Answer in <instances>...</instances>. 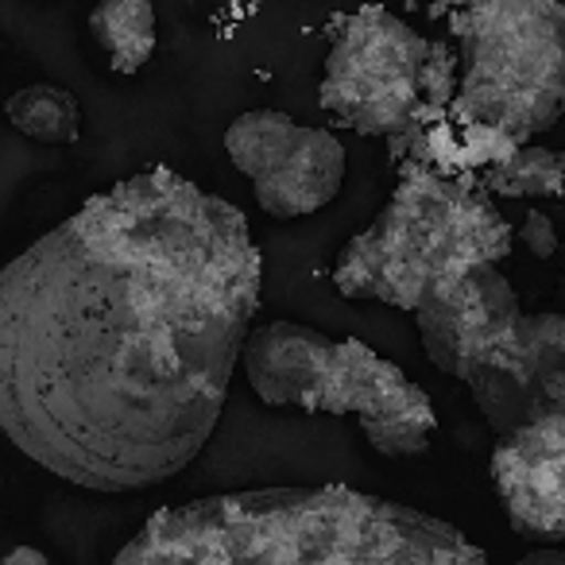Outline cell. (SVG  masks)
<instances>
[{
    "label": "cell",
    "mask_w": 565,
    "mask_h": 565,
    "mask_svg": "<svg viewBox=\"0 0 565 565\" xmlns=\"http://www.w3.org/2000/svg\"><path fill=\"white\" fill-rule=\"evenodd\" d=\"M233 202L148 167L0 267V434L86 492L171 480L213 438L259 310Z\"/></svg>",
    "instance_id": "cell-1"
},
{
    "label": "cell",
    "mask_w": 565,
    "mask_h": 565,
    "mask_svg": "<svg viewBox=\"0 0 565 565\" xmlns=\"http://www.w3.org/2000/svg\"><path fill=\"white\" fill-rule=\"evenodd\" d=\"M113 565H492L457 526L341 484L248 488L163 508Z\"/></svg>",
    "instance_id": "cell-2"
},
{
    "label": "cell",
    "mask_w": 565,
    "mask_h": 565,
    "mask_svg": "<svg viewBox=\"0 0 565 565\" xmlns=\"http://www.w3.org/2000/svg\"><path fill=\"white\" fill-rule=\"evenodd\" d=\"M511 228L465 179L411 171L364 233L341 248L333 287L353 302L415 310L430 287L508 256Z\"/></svg>",
    "instance_id": "cell-3"
},
{
    "label": "cell",
    "mask_w": 565,
    "mask_h": 565,
    "mask_svg": "<svg viewBox=\"0 0 565 565\" xmlns=\"http://www.w3.org/2000/svg\"><path fill=\"white\" fill-rule=\"evenodd\" d=\"M457 113L526 140L565 109V0H461Z\"/></svg>",
    "instance_id": "cell-4"
},
{
    "label": "cell",
    "mask_w": 565,
    "mask_h": 565,
    "mask_svg": "<svg viewBox=\"0 0 565 565\" xmlns=\"http://www.w3.org/2000/svg\"><path fill=\"white\" fill-rule=\"evenodd\" d=\"M318 94L330 117L364 136L403 132L423 117L426 102H438V94L454 97L430 43L380 4L353 12L341 24Z\"/></svg>",
    "instance_id": "cell-5"
},
{
    "label": "cell",
    "mask_w": 565,
    "mask_h": 565,
    "mask_svg": "<svg viewBox=\"0 0 565 565\" xmlns=\"http://www.w3.org/2000/svg\"><path fill=\"white\" fill-rule=\"evenodd\" d=\"M322 415H353L361 423L369 446L380 457H418L434 438L430 395L415 384L403 369L369 349L364 341L345 338L333 345V364L326 376Z\"/></svg>",
    "instance_id": "cell-6"
},
{
    "label": "cell",
    "mask_w": 565,
    "mask_h": 565,
    "mask_svg": "<svg viewBox=\"0 0 565 565\" xmlns=\"http://www.w3.org/2000/svg\"><path fill=\"white\" fill-rule=\"evenodd\" d=\"M411 315L434 369L465 384L508 338L523 310L495 264H477L430 287Z\"/></svg>",
    "instance_id": "cell-7"
},
{
    "label": "cell",
    "mask_w": 565,
    "mask_h": 565,
    "mask_svg": "<svg viewBox=\"0 0 565 565\" xmlns=\"http://www.w3.org/2000/svg\"><path fill=\"white\" fill-rule=\"evenodd\" d=\"M465 384L495 438L557 407L565 399V318L550 310L519 315L508 338Z\"/></svg>",
    "instance_id": "cell-8"
},
{
    "label": "cell",
    "mask_w": 565,
    "mask_h": 565,
    "mask_svg": "<svg viewBox=\"0 0 565 565\" xmlns=\"http://www.w3.org/2000/svg\"><path fill=\"white\" fill-rule=\"evenodd\" d=\"M492 484L519 539L565 546V399L492 449Z\"/></svg>",
    "instance_id": "cell-9"
},
{
    "label": "cell",
    "mask_w": 565,
    "mask_h": 565,
    "mask_svg": "<svg viewBox=\"0 0 565 565\" xmlns=\"http://www.w3.org/2000/svg\"><path fill=\"white\" fill-rule=\"evenodd\" d=\"M338 341L299 322H267L248 330L241 345V364L252 392L267 407H299L318 411L326 376L333 364Z\"/></svg>",
    "instance_id": "cell-10"
},
{
    "label": "cell",
    "mask_w": 565,
    "mask_h": 565,
    "mask_svg": "<svg viewBox=\"0 0 565 565\" xmlns=\"http://www.w3.org/2000/svg\"><path fill=\"white\" fill-rule=\"evenodd\" d=\"M345 182V148L330 128L299 125V136L259 179H252L256 202L279 221L310 217L341 194Z\"/></svg>",
    "instance_id": "cell-11"
},
{
    "label": "cell",
    "mask_w": 565,
    "mask_h": 565,
    "mask_svg": "<svg viewBox=\"0 0 565 565\" xmlns=\"http://www.w3.org/2000/svg\"><path fill=\"white\" fill-rule=\"evenodd\" d=\"M89 35L117 74H140L156 55L159 24L151 0H102L89 12Z\"/></svg>",
    "instance_id": "cell-12"
},
{
    "label": "cell",
    "mask_w": 565,
    "mask_h": 565,
    "mask_svg": "<svg viewBox=\"0 0 565 565\" xmlns=\"http://www.w3.org/2000/svg\"><path fill=\"white\" fill-rule=\"evenodd\" d=\"M4 117L17 128L20 136L35 143H74L82 132V109L78 97L63 86H51V82H35L24 86L4 102Z\"/></svg>",
    "instance_id": "cell-13"
},
{
    "label": "cell",
    "mask_w": 565,
    "mask_h": 565,
    "mask_svg": "<svg viewBox=\"0 0 565 565\" xmlns=\"http://www.w3.org/2000/svg\"><path fill=\"white\" fill-rule=\"evenodd\" d=\"M299 136V120H291L279 109H252L241 113L233 125L225 128V151L233 167L248 179H259L282 151L291 148Z\"/></svg>",
    "instance_id": "cell-14"
},
{
    "label": "cell",
    "mask_w": 565,
    "mask_h": 565,
    "mask_svg": "<svg viewBox=\"0 0 565 565\" xmlns=\"http://www.w3.org/2000/svg\"><path fill=\"white\" fill-rule=\"evenodd\" d=\"M484 182L508 198H554L565 186V159L546 148L511 151L484 174Z\"/></svg>",
    "instance_id": "cell-15"
},
{
    "label": "cell",
    "mask_w": 565,
    "mask_h": 565,
    "mask_svg": "<svg viewBox=\"0 0 565 565\" xmlns=\"http://www.w3.org/2000/svg\"><path fill=\"white\" fill-rule=\"evenodd\" d=\"M519 241L526 244V248L534 252L539 259H546V256H554V248H557V236H554V225H550L542 213H531L526 217V225L519 228Z\"/></svg>",
    "instance_id": "cell-16"
},
{
    "label": "cell",
    "mask_w": 565,
    "mask_h": 565,
    "mask_svg": "<svg viewBox=\"0 0 565 565\" xmlns=\"http://www.w3.org/2000/svg\"><path fill=\"white\" fill-rule=\"evenodd\" d=\"M0 565H51V557L43 554V550H35V546H17V550H9V554L0 557Z\"/></svg>",
    "instance_id": "cell-17"
},
{
    "label": "cell",
    "mask_w": 565,
    "mask_h": 565,
    "mask_svg": "<svg viewBox=\"0 0 565 565\" xmlns=\"http://www.w3.org/2000/svg\"><path fill=\"white\" fill-rule=\"evenodd\" d=\"M515 565H565V550H557V546H539V550H531L526 557H519Z\"/></svg>",
    "instance_id": "cell-18"
}]
</instances>
